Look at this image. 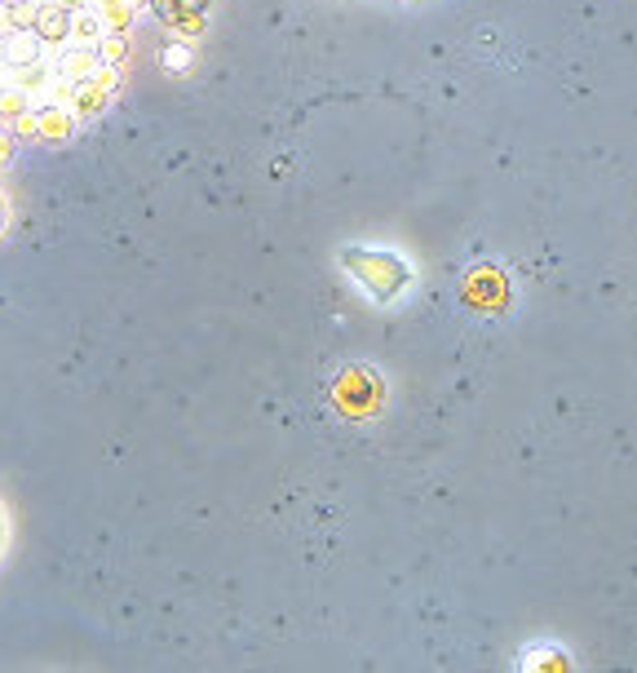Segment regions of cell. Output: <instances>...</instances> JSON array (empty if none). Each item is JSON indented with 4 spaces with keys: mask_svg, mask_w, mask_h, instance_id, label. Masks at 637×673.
<instances>
[{
    "mask_svg": "<svg viewBox=\"0 0 637 673\" xmlns=\"http://www.w3.org/2000/svg\"><path fill=\"white\" fill-rule=\"evenodd\" d=\"M213 0H151V10L164 19V23H173L177 14H191V10H208Z\"/></svg>",
    "mask_w": 637,
    "mask_h": 673,
    "instance_id": "cell-11",
    "label": "cell"
},
{
    "mask_svg": "<svg viewBox=\"0 0 637 673\" xmlns=\"http://www.w3.org/2000/svg\"><path fill=\"white\" fill-rule=\"evenodd\" d=\"M0 58H6L10 67L14 63H36V58H45V45L32 28H14L10 36H0Z\"/></svg>",
    "mask_w": 637,
    "mask_h": 673,
    "instance_id": "cell-5",
    "label": "cell"
},
{
    "mask_svg": "<svg viewBox=\"0 0 637 673\" xmlns=\"http://www.w3.org/2000/svg\"><path fill=\"white\" fill-rule=\"evenodd\" d=\"M94 14L102 23V32H129L138 10L129 6V0H94Z\"/></svg>",
    "mask_w": 637,
    "mask_h": 673,
    "instance_id": "cell-7",
    "label": "cell"
},
{
    "mask_svg": "<svg viewBox=\"0 0 637 673\" xmlns=\"http://www.w3.org/2000/svg\"><path fill=\"white\" fill-rule=\"evenodd\" d=\"M204 28H208V10H191V14H177V19L169 23V32H173L177 41H195Z\"/></svg>",
    "mask_w": 637,
    "mask_h": 673,
    "instance_id": "cell-10",
    "label": "cell"
},
{
    "mask_svg": "<svg viewBox=\"0 0 637 673\" xmlns=\"http://www.w3.org/2000/svg\"><path fill=\"white\" fill-rule=\"evenodd\" d=\"M129 6H133V10H147V6H151V0H129Z\"/></svg>",
    "mask_w": 637,
    "mask_h": 673,
    "instance_id": "cell-14",
    "label": "cell"
},
{
    "mask_svg": "<svg viewBox=\"0 0 637 673\" xmlns=\"http://www.w3.org/2000/svg\"><path fill=\"white\" fill-rule=\"evenodd\" d=\"M98 41H102V23H98L94 6H76V10H72V28H67V45L98 50Z\"/></svg>",
    "mask_w": 637,
    "mask_h": 673,
    "instance_id": "cell-6",
    "label": "cell"
},
{
    "mask_svg": "<svg viewBox=\"0 0 637 673\" xmlns=\"http://www.w3.org/2000/svg\"><path fill=\"white\" fill-rule=\"evenodd\" d=\"M164 72H186L191 67V50L186 45H164Z\"/></svg>",
    "mask_w": 637,
    "mask_h": 673,
    "instance_id": "cell-12",
    "label": "cell"
},
{
    "mask_svg": "<svg viewBox=\"0 0 637 673\" xmlns=\"http://www.w3.org/2000/svg\"><path fill=\"white\" fill-rule=\"evenodd\" d=\"M10 156H14V138H10L6 129H0V169L10 164Z\"/></svg>",
    "mask_w": 637,
    "mask_h": 673,
    "instance_id": "cell-13",
    "label": "cell"
},
{
    "mask_svg": "<svg viewBox=\"0 0 637 673\" xmlns=\"http://www.w3.org/2000/svg\"><path fill=\"white\" fill-rule=\"evenodd\" d=\"M0 226H6V204H0Z\"/></svg>",
    "mask_w": 637,
    "mask_h": 673,
    "instance_id": "cell-15",
    "label": "cell"
},
{
    "mask_svg": "<svg viewBox=\"0 0 637 673\" xmlns=\"http://www.w3.org/2000/svg\"><path fill=\"white\" fill-rule=\"evenodd\" d=\"M0 536H6V523H0Z\"/></svg>",
    "mask_w": 637,
    "mask_h": 673,
    "instance_id": "cell-16",
    "label": "cell"
},
{
    "mask_svg": "<svg viewBox=\"0 0 637 673\" xmlns=\"http://www.w3.org/2000/svg\"><path fill=\"white\" fill-rule=\"evenodd\" d=\"M76 129H80V116L72 107H63V103L32 107V138L36 142H67V138H76Z\"/></svg>",
    "mask_w": 637,
    "mask_h": 673,
    "instance_id": "cell-2",
    "label": "cell"
},
{
    "mask_svg": "<svg viewBox=\"0 0 637 673\" xmlns=\"http://www.w3.org/2000/svg\"><path fill=\"white\" fill-rule=\"evenodd\" d=\"M23 111H32V94H23L14 85H0V120H19Z\"/></svg>",
    "mask_w": 637,
    "mask_h": 673,
    "instance_id": "cell-9",
    "label": "cell"
},
{
    "mask_svg": "<svg viewBox=\"0 0 637 673\" xmlns=\"http://www.w3.org/2000/svg\"><path fill=\"white\" fill-rule=\"evenodd\" d=\"M98 58L107 63V67H125V58H129V32H102V41H98Z\"/></svg>",
    "mask_w": 637,
    "mask_h": 673,
    "instance_id": "cell-8",
    "label": "cell"
},
{
    "mask_svg": "<svg viewBox=\"0 0 637 673\" xmlns=\"http://www.w3.org/2000/svg\"><path fill=\"white\" fill-rule=\"evenodd\" d=\"M67 28H72V10L54 6V0H41V10H36V19H32V32L41 36V45H45V50L67 45Z\"/></svg>",
    "mask_w": 637,
    "mask_h": 673,
    "instance_id": "cell-3",
    "label": "cell"
},
{
    "mask_svg": "<svg viewBox=\"0 0 637 673\" xmlns=\"http://www.w3.org/2000/svg\"><path fill=\"white\" fill-rule=\"evenodd\" d=\"M50 81H54V72H50V58H36V63H6V85H14V89H23V94H41L45 98V89H50Z\"/></svg>",
    "mask_w": 637,
    "mask_h": 673,
    "instance_id": "cell-4",
    "label": "cell"
},
{
    "mask_svg": "<svg viewBox=\"0 0 637 673\" xmlns=\"http://www.w3.org/2000/svg\"><path fill=\"white\" fill-rule=\"evenodd\" d=\"M346 266H350V275H355L359 284H368L373 297H381V301H390V297L408 284V266H403L399 257H390V253L355 248V253H346Z\"/></svg>",
    "mask_w": 637,
    "mask_h": 673,
    "instance_id": "cell-1",
    "label": "cell"
}]
</instances>
